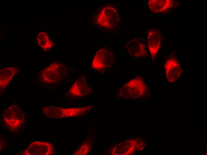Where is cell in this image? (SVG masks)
<instances>
[{
    "label": "cell",
    "instance_id": "cell-9",
    "mask_svg": "<svg viewBox=\"0 0 207 155\" xmlns=\"http://www.w3.org/2000/svg\"><path fill=\"white\" fill-rule=\"evenodd\" d=\"M148 42L151 59L154 61L156 58L161 44V32L156 28H150L148 31Z\"/></svg>",
    "mask_w": 207,
    "mask_h": 155
},
{
    "label": "cell",
    "instance_id": "cell-11",
    "mask_svg": "<svg viewBox=\"0 0 207 155\" xmlns=\"http://www.w3.org/2000/svg\"><path fill=\"white\" fill-rule=\"evenodd\" d=\"M139 144L135 140H128L115 145L112 148L110 153L113 155H132L139 149Z\"/></svg>",
    "mask_w": 207,
    "mask_h": 155
},
{
    "label": "cell",
    "instance_id": "cell-8",
    "mask_svg": "<svg viewBox=\"0 0 207 155\" xmlns=\"http://www.w3.org/2000/svg\"><path fill=\"white\" fill-rule=\"evenodd\" d=\"M128 55L133 57H146L148 55L145 39L136 37L127 42L125 45Z\"/></svg>",
    "mask_w": 207,
    "mask_h": 155
},
{
    "label": "cell",
    "instance_id": "cell-4",
    "mask_svg": "<svg viewBox=\"0 0 207 155\" xmlns=\"http://www.w3.org/2000/svg\"><path fill=\"white\" fill-rule=\"evenodd\" d=\"M92 106L72 108H64L55 106L45 107L42 110L47 117L54 118L80 117L85 115L92 109Z\"/></svg>",
    "mask_w": 207,
    "mask_h": 155
},
{
    "label": "cell",
    "instance_id": "cell-10",
    "mask_svg": "<svg viewBox=\"0 0 207 155\" xmlns=\"http://www.w3.org/2000/svg\"><path fill=\"white\" fill-rule=\"evenodd\" d=\"M92 92V90L88 85L86 78L81 76L71 86L66 95L72 97H81Z\"/></svg>",
    "mask_w": 207,
    "mask_h": 155
},
{
    "label": "cell",
    "instance_id": "cell-1",
    "mask_svg": "<svg viewBox=\"0 0 207 155\" xmlns=\"http://www.w3.org/2000/svg\"><path fill=\"white\" fill-rule=\"evenodd\" d=\"M93 19L95 24L100 28L114 31L119 26V13L115 6L108 4L98 8Z\"/></svg>",
    "mask_w": 207,
    "mask_h": 155
},
{
    "label": "cell",
    "instance_id": "cell-5",
    "mask_svg": "<svg viewBox=\"0 0 207 155\" xmlns=\"http://www.w3.org/2000/svg\"><path fill=\"white\" fill-rule=\"evenodd\" d=\"M24 114L19 106L12 105L6 109L2 116L4 125L11 131H15L23 124Z\"/></svg>",
    "mask_w": 207,
    "mask_h": 155
},
{
    "label": "cell",
    "instance_id": "cell-6",
    "mask_svg": "<svg viewBox=\"0 0 207 155\" xmlns=\"http://www.w3.org/2000/svg\"><path fill=\"white\" fill-rule=\"evenodd\" d=\"M115 56L110 48L104 46L95 55L91 64L93 69L102 72L111 67L115 63Z\"/></svg>",
    "mask_w": 207,
    "mask_h": 155
},
{
    "label": "cell",
    "instance_id": "cell-3",
    "mask_svg": "<svg viewBox=\"0 0 207 155\" xmlns=\"http://www.w3.org/2000/svg\"><path fill=\"white\" fill-rule=\"evenodd\" d=\"M143 78L137 76L125 83L119 92L120 97L125 99H133L144 95L147 90Z\"/></svg>",
    "mask_w": 207,
    "mask_h": 155
},
{
    "label": "cell",
    "instance_id": "cell-2",
    "mask_svg": "<svg viewBox=\"0 0 207 155\" xmlns=\"http://www.w3.org/2000/svg\"><path fill=\"white\" fill-rule=\"evenodd\" d=\"M67 74L66 66L59 62H54L40 71L38 79L46 84H53L63 79Z\"/></svg>",
    "mask_w": 207,
    "mask_h": 155
},
{
    "label": "cell",
    "instance_id": "cell-14",
    "mask_svg": "<svg viewBox=\"0 0 207 155\" xmlns=\"http://www.w3.org/2000/svg\"><path fill=\"white\" fill-rule=\"evenodd\" d=\"M173 0H150L148 5L150 10L156 13H163L171 9L175 6Z\"/></svg>",
    "mask_w": 207,
    "mask_h": 155
},
{
    "label": "cell",
    "instance_id": "cell-13",
    "mask_svg": "<svg viewBox=\"0 0 207 155\" xmlns=\"http://www.w3.org/2000/svg\"><path fill=\"white\" fill-rule=\"evenodd\" d=\"M18 66L9 67L0 70V90L3 91L7 87L13 78L19 72Z\"/></svg>",
    "mask_w": 207,
    "mask_h": 155
},
{
    "label": "cell",
    "instance_id": "cell-16",
    "mask_svg": "<svg viewBox=\"0 0 207 155\" xmlns=\"http://www.w3.org/2000/svg\"><path fill=\"white\" fill-rule=\"evenodd\" d=\"M91 145L92 142L91 141L88 140L85 141L73 155H87L91 149Z\"/></svg>",
    "mask_w": 207,
    "mask_h": 155
},
{
    "label": "cell",
    "instance_id": "cell-15",
    "mask_svg": "<svg viewBox=\"0 0 207 155\" xmlns=\"http://www.w3.org/2000/svg\"><path fill=\"white\" fill-rule=\"evenodd\" d=\"M37 40L38 45L45 50L50 49L54 45L48 34L44 31H41L38 33Z\"/></svg>",
    "mask_w": 207,
    "mask_h": 155
},
{
    "label": "cell",
    "instance_id": "cell-12",
    "mask_svg": "<svg viewBox=\"0 0 207 155\" xmlns=\"http://www.w3.org/2000/svg\"><path fill=\"white\" fill-rule=\"evenodd\" d=\"M164 67L166 78L168 81L170 83L175 82L182 72L178 61L174 57L167 59L164 63Z\"/></svg>",
    "mask_w": 207,
    "mask_h": 155
},
{
    "label": "cell",
    "instance_id": "cell-7",
    "mask_svg": "<svg viewBox=\"0 0 207 155\" xmlns=\"http://www.w3.org/2000/svg\"><path fill=\"white\" fill-rule=\"evenodd\" d=\"M56 150L51 143L45 142L34 141L25 150L18 154L23 155H55Z\"/></svg>",
    "mask_w": 207,
    "mask_h": 155
}]
</instances>
